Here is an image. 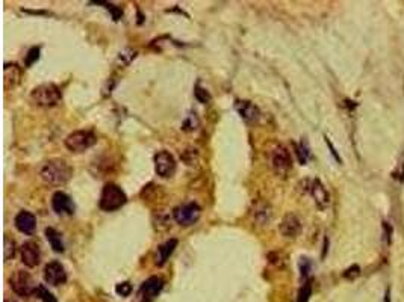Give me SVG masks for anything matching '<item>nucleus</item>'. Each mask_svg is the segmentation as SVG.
I'll return each mask as SVG.
<instances>
[{
  "label": "nucleus",
  "instance_id": "nucleus-5",
  "mask_svg": "<svg viewBox=\"0 0 404 302\" xmlns=\"http://www.w3.org/2000/svg\"><path fill=\"white\" fill-rule=\"evenodd\" d=\"M10 285L22 297H28V296L34 294L35 290H37V287H38L35 284L34 278L28 272H25V270L14 272L11 275V278H10Z\"/></svg>",
  "mask_w": 404,
  "mask_h": 302
},
{
  "label": "nucleus",
  "instance_id": "nucleus-7",
  "mask_svg": "<svg viewBox=\"0 0 404 302\" xmlns=\"http://www.w3.org/2000/svg\"><path fill=\"white\" fill-rule=\"evenodd\" d=\"M176 159L173 157L171 153L162 150V151H157L154 154V171L159 177L162 178H168V177H173L174 172H176Z\"/></svg>",
  "mask_w": 404,
  "mask_h": 302
},
{
  "label": "nucleus",
  "instance_id": "nucleus-3",
  "mask_svg": "<svg viewBox=\"0 0 404 302\" xmlns=\"http://www.w3.org/2000/svg\"><path fill=\"white\" fill-rule=\"evenodd\" d=\"M31 98H32V102L37 106L52 108V106H56L61 102L62 94H61V89L56 85H53V83H44V85L37 86L32 91Z\"/></svg>",
  "mask_w": 404,
  "mask_h": 302
},
{
  "label": "nucleus",
  "instance_id": "nucleus-27",
  "mask_svg": "<svg viewBox=\"0 0 404 302\" xmlns=\"http://www.w3.org/2000/svg\"><path fill=\"white\" fill-rule=\"evenodd\" d=\"M268 258H270V261L273 263V264H276V266H279V267H282L283 266V255L280 254V252H271L270 255H268Z\"/></svg>",
  "mask_w": 404,
  "mask_h": 302
},
{
  "label": "nucleus",
  "instance_id": "nucleus-21",
  "mask_svg": "<svg viewBox=\"0 0 404 302\" xmlns=\"http://www.w3.org/2000/svg\"><path fill=\"white\" fill-rule=\"evenodd\" d=\"M16 254V242L13 239H10L8 236H5V240H4V258L5 261L11 260Z\"/></svg>",
  "mask_w": 404,
  "mask_h": 302
},
{
  "label": "nucleus",
  "instance_id": "nucleus-28",
  "mask_svg": "<svg viewBox=\"0 0 404 302\" xmlns=\"http://www.w3.org/2000/svg\"><path fill=\"white\" fill-rule=\"evenodd\" d=\"M5 302H16L14 299H5Z\"/></svg>",
  "mask_w": 404,
  "mask_h": 302
},
{
  "label": "nucleus",
  "instance_id": "nucleus-20",
  "mask_svg": "<svg viewBox=\"0 0 404 302\" xmlns=\"http://www.w3.org/2000/svg\"><path fill=\"white\" fill-rule=\"evenodd\" d=\"M253 215H255V219L259 221V222H262V224H268L270 219H271V210H270L268 204H265V203L256 204Z\"/></svg>",
  "mask_w": 404,
  "mask_h": 302
},
{
  "label": "nucleus",
  "instance_id": "nucleus-19",
  "mask_svg": "<svg viewBox=\"0 0 404 302\" xmlns=\"http://www.w3.org/2000/svg\"><path fill=\"white\" fill-rule=\"evenodd\" d=\"M46 237L55 252H64V243H62L61 234L55 228H46Z\"/></svg>",
  "mask_w": 404,
  "mask_h": 302
},
{
  "label": "nucleus",
  "instance_id": "nucleus-16",
  "mask_svg": "<svg viewBox=\"0 0 404 302\" xmlns=\"http://www.w3.org/2000/svg\"><path fill=\"white\" fill-rule=\"evenodd\" d=\"M238 114L241 115L243 120L249 121V123H253V121H258L259 120V109L252 103V102H247V100H243V102H236L235 105Z\"/></svg>",
  "mask_w": 404,
  "mask_h": 302
},
{
  "label": "nucleus",
  "instance_id": "nucleus-4",
  "mask_svg": "<svg viewBox=\"0 0 404 302\" xmlns=\"http://www.w3.org/2000/svg\"><path fill=\"white\" fill-rule=\"evenodd\" d=\"M97 142V136L90 130H76L65 138V147L71 153H82Z\"/></svg>",
  "mask_w": 404,
  "mask_h": 302
},
{
  "label": "nucleus",
  "instance_id": "nucleus-15",
  "mask_svg": "<svg viewBox=\"0 0 404 302\" xmlns=\"http://www.w3.org/2000/svg\"><path fill=\"white\" fill-rule=\"evenodd\" d=\"M309 193L313 196V199H315V203H316V206L319 209H326L330 204V195H329L327 189L324 187V184L319 180H313L310 183Z\"/></svg>",
  "mask_w": 404,
  "mask_h": 302
},
{
  "label": "nucleus",
  "instance_id": "nucleus-11",
  "mask_svg": "<svg viewBox=\"0 0 404 302\" xmlns=\"http://www.w3.org/2000/svg\"><path fill=\"white\" fill-rule=\"evenodd\" d=\"M164 281L159 276H150L139 288V299L141 302H151L162 290Z\"/></svg>",
  "mask_w": 404,
  "mask_h": 302
},
{
  "label": "nucleus",
  "instance_id": "nucleus-23",
  "mask_svg": "<svg viewBox=\"0 0 404 302\" xmlns=\"http://www.w3.org/2000/svg\"><path fill=\"white\" fill-rule=\"evenodd\" d=\"M38 58H40V49L38 47H32L29 52H28V55H26V67H31L34 62H37L38 61Z\"/></svg>",
  "mask_w": 404,
  "mask_h": 302
},
{
  "label": "nucleus",
  "instance_id": "nucleus-9",
  "mask_svg": "<svg viewBox=\"0 0 404 302\" xmlns=\"http://www.w3.org/2000/svg\"><path fill=\"white\" fill-rule=\"evenodd\" d=\"M22 261L25 266L28 267H35L40 264L41 260V251H40V245L34 240H28L22 245Z\"/></svg>",
  "mask_w": 404,
  "mask_h": 302
},
{
  "label": "nucleus",
  "instance_id": "nucleus-18",
  "mask_svg": "<svg viewBox=\"0 0 404 302\" xmlns=\"http://www.w3.org/2000/svg\"><path fill=\"white\" fill-rule=\"evenodd\" d=\"M176 246H177V240L176 239H170L168 242H165L164 245H160L159 249H157V260H156V263L159 266L165 264V261L173 254V251L176 249Z\"/></svg>",
  "mask_w": 404,
  "mask_h": 302
},
{
  "label": "nucleus",
  "instance_id": "nucleus-13",
  "mask_svg": "<svg viewBox=\"0 0 404 302\" xmlns=\"http://www.w3.org/2000/svg\"><path fill=\"white\" fill-rule=\"evenodd\" d=\"M300 231H301V222H300V219L294 213L285 215V218L280 222V233L285 237L294 239V237H297L300 234Z\"/></svg>",
  "mask_w": 404,
  "mask_h": 302
},
{
  "label": "nucleus",
  "instance_id": "nucleus-6",
  "mask_svg": "<svg viewBox=\"0 0 404 302\" xmlns=\"http://www.w3.org/2000/svg\"><path fill=\"white\" fill-rule=\"evenodd\" d=\"M200 215H201V209L195 203H186L183 206L176 207L174 212H173L174 221L179 225H183V227L194 225L200 219Z\"/></svg>",
  "mask_w": 404,
  "mask_h": 302
},
{
  "label": "nucleus",
  "instance_id": "nucleus-1",
  "mask_svg": "<svg viewBox=\"0 0 404 302\" xmlns=\"http://www.w3.org/2000/svg\"><path fill=\"white\" fill-rule=\"evenodd\" d=\"M41 180L49 186H62L73 175L71 166L64 159H50L41 168Z\"/></svg>",
  "mask_w": 404,
  "mask_h": 302
},
{
  "label": "nucleus",
  "instance_id": "nucleus-22",
  "mask_svg": "<svg viewBox=\"0 0 404 302\" xmlns=\"http://www.w3.org/2000/svg\"><path fill=\"white\" fill-rule=\"evenodd\" d=\"M34 294H37V296H38V297H40L43 302H58V300H56V297H55V296H53V294H52V293H50V291H49V290H47L44 285H38Z\"/></svg>",
  "mask_w": 404,
  "mask_h": 302
},
{
  "label": "nucleus",
  "instance_id": "nucleus-10",
  "mask_svg": "<svg viewBox=\"0 0 404 302\" xmlns=\"http://www.w3.org/2000/svg\"><path fill=\"white\" fill-rule=\"evenodd\" d=\"M44 279L50 285H61L67 281V272L59 261H50L44 267Z\"/></svg>",
  "mask_w": 404,
  "mask_h": 302
},
{
  "label": "nucleus",
  "instance_id": "nucleus-14",
  "mask_svg": "<svg viewBox=\"0 0 404 302\" xmlns=\"http://www.w3.org/2000/svg\"><path fill=\"white\" fill-rule=\"evenodd\" d=\"M14 224H16L19 231H22L25 234H32L35 231V227H37V218L31 212L22 210L17 213Z\"/></svg>",
  "mask_w": 404,
  "mask_h": 302
},
{
  "label": "nucleus",
  "instance_id": "nucleus-12",
  "mask_svg": "<svg viewBox=\"0 0 404 302\" xmlns=\"http://www.w3.org/2000/svg\"><path fill=\"white\" fill-rule=\"evenodd\" d=\"M52 207L58 215H73L74 213V203L65 192H56L52 196Z\"/></svg>",
  "mask_w": 404,
  "mask_h": 302
},
{
  "label": "nucleus",
  "instance_id": "nucleus-26",
  "mask_svg": "<svg viewBox=\"0 0 404 302\" xmlns=\"http://www.w3.org/2000/svg\"><path fill=\"white\" fill-rule=\"evenodd\" d=\"M359 275H360V267H359L357 264L348 267V269L344 272V278H347V279H354V278H357Z\"/></svg>",
  "mask_w": 404,
  "mask_h": 302
},
{
  "label": "nucleus",
  "instance_id": "nucleus-17",
  "mask_svg": "<svg viewBox=\"0 0 404 302\" xmlns=\"http://www.w3.org/2000/svg\"><path fill=\"white\" fill-rule=\"evenodd\" d=\"M22 67L19 64H5V85L7 88H16L22 80Z\"/></svg>",
  "mask_w": 404,
  "mask_h": 302
},
{
  "label": "nucleus",
  "instance_id": "nucleus-8",
  "mask_svg": "<svg viewBox=\"0 0 404 302\" xmlns=\"http://www.w3.org/2000/svg\"><path fill=\"white\" fill-rule=\"evenodd\" d=\"M271 163H273V168H274L276 174L286 175L289 172V169L292 168V157H291L288 148L283 147V145H277L273 150Z\"/></svg>",
  "mask_w": 404,
  "mask_h": 302
},
{
  "label": "nucleus",
  "instance_id": "nucleus-25",
  "mask_svg": "<svg viewBox=\"0 0 404 302\" xmlns=\"http://www.w3.org/2000/svg\"><path fill=\"white\" fill-rule=\"evenodd\" d=\"M115 291L120 296H129L130 291H132V285H130V282H120V284H117Z\"/></svg>",
  "mask_w": 404,
  "mask_h": 302
},
{
  "label": "nucleus",
  "instance_id": "nucleus-24",
  "mask_svg": "<svg viewBox=\"0 0 404 302\" xmlns=\"http://www.w3.org/2000/svg\"><path fill=\"white\" fill-rule=\"evenodd\" d=\"M195 98L200 102V103H208L211 100V95L206 89H201L200 86L195 88Z\"/></svg>",
  "mask_w": 404,
  "mask_h": 302
},
{
  "label": "nucleus",
  "instance_id": "nucleus-2",
  "mask_svg": "<svg viewBox=\"0 0 404 302\" xmlns=\"http://www.w3.org/2000/svg\"><path fill=\"white\" fill-rule=\"evenodd\" d=\"M127 201L126 193L121 190V187H118L114 183H108L105 184L102 195H100V209L105 212H115L120 207H123Z\"/></svg>",
  "mask_w": 404,
  "mask_h": 302
}]
</instances>
